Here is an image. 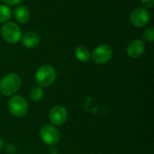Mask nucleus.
<instances>
[{"instance_id": "f257e3e1", "label": "nucleus", "mask_w": 154, "mask_h": 154, "mask_svg": "<svg viewBox=\"0 0 154 154\" xmlns=\"http://www.w3.org/2000/svg\"><path fill=\"white\" fill-rule=\"evenodd\" d=\"M21 85V78L15 73H9L0 80V92L5 97L12 96L19 90Z\"/></svg>"}, {"instance_id": "f03ea898", "label": "nucleus", "mask_w": 154, "mask_h": 154, "mask_svg": "<svg viewBox=\"0 0 154 154\" xmlns=\"http://www.w3.org/2000/svg\"><path fill=\"white\" fill-rule=\"evenodd\" d=\"M56 79V70L51 65L42 66L35 74V80L40 87L51 86Z\"/></svg>"}, {"instance_id": "7ed1b4c3", "label": "nucleus", "mask_w": 154, "mask_h": 154, "mask_svg": "<svg viewBox=\"0 0 154 154\" xmlns=\"http://www.w3.org/2000/svg\"><path fill=\"white\" fill-rule=\"evenodd\" d=\"M1 35L4 40L8 43H17L22 39V31L20 27L12 22H6L2 26L1 29Z\"/></svg>"}, {"instance_id": "20e7f679", "label": "nucleus", "mask_w": 154, "mask_h": 154, "mask_svg": "<svg viewBox=\"0 0 154 154\" xmlns=\"http://www.w3.org/2000/svg\"><path fill=\"white\" fill-rule=\"evenodd\" d=\"M8 110L14 116L22 117L28 112V104L21 96H14L8 101Z\"/></svg>"}, {"instance_id": "39448f33", "label": "nucleus", "mask_w": 154, "mask_h": 154, "mask_svg": "<svg viewBox=\"0 0 154 154\" xmlns=\"http://www.w3.org/2000/svg\"><path fill=\"white\" fill-rule=\"evenodd\" d=\"M40 137L45 144L52 146L60 142V133L54 125H45L40 130Z\"/></svg>"}, {"instance_id": "423d86ee", "label": "nucleus", "mask_w": 154, "mask_h": 154, "mask_svg": "<svg viewBox=\"0 0 154 154\" xmlns=\"http://www.w3.org/2000/svg\"><path fill=\"white\" fill-rule=\"evenodd\" d=\"M112 55H113L112 48L107 44H101L94 49L91 57L96 63L105 64L112 58Z\"/></svg>"}, {"instance_id": "0eeeda50", "label": "nucleus", "mask_w": 154, "mask_h": 154, "mask_svg": "<svg viewBox=\"0 0 154 154\" xmlns=\"http://www.w3.org/2000/svg\"><path fill=\"white\" fill-rule=\"evenodd\" d=\"M130 21L134 26L142 28L149 23L150 14L144 7H137L131 13Z\"/></svg>"}, {"instance_id": "6e6552de", "label": "nucleus", "mask_w": 154, "mask_h": 154, "mask_svg": "<svg viewBox=\"0 0 154 154\" xmlns=\"http://www.w3.org/2000/svg\"><path fill=\"white\" fill-rule=\"evenodd\" d=\"M49 119L53 125H62L68 119L67 109L61 106H56L52 107L49 113Z\"/></svg>"}, {"instance_id": "1a4fd4ad", "label": "nucleus", "mask_w": 154, "mask_h": 154, "mask_svg": "<svg viewBox=\"0 0 154 154\" xmlns=\"http://www.w3.org/2000/svg\"><path fill=\"white\" fill-rule=\"evenodd\" d=\"M144 51H145V44L140 39H135L130 42L126 50L128 56L133 59L140 58L143 54Z\"/></svg>"}, {"instance_id": "9d476101", "label": "nucleus", "mask_w": 154, "mask_h": 154, "mask_svg": "<svg viewBox=\"0 0 154 154\" xmlns=\"http://www.w3.org/2000/svg\"><path fill=\"white\" fill-rule=\"evenodd\" d=\"M22 43L26 48H34L40 42V36L36 32H28L22 36Z\"/></svg>"}, {"instance_id": "9b49d317", "label": "nucleus", "mask_w": 154, "mask_h": 154, "mask_svg": "<svg viewBox=\"0 0 154 154\" xmlns=\"http://www.w3.org/2000/svg\"><path fill=\"white\" fill-rule=\"evenodd\" d=\"M14 17L20 23H25L30 19V11L24 5H18L14 9Z\"/></svg>"}, {"instance_id": "f8f14e48", "label": "nucleus", "mask_w": 154, "mask_h": 154, "mask_svg": "<svg viewBox=\"0 0 154 154\" xmlns=\"http://www.w3.org/2000/svg\"><path fill=\"white\" fill-rule=\"evenodd\" d=\"M75 55L77 57V59L82 62H87L89 60L91 54L89 50L87 47L84 46H79L76 50H75Z\"/></svg>"}, {"instance_id": "ddd939ff", "label": "nucleus", "mask_w": 154, "mask_h": 154, "mask_svg": "<svg viewBox=\"0 0 154 154\" xmlns=\"http://www.w3.org/2000/svg\"><path fill=\"white\" fill-rule=\"evenodd\" d=\"M12 16V11L6 5H0V23H6Z\"/></svg>"}, {"instance_id": "4468645a", "label": "nucleus", "mask_w": 154, "mask_h": 154, "mask_svg": "<svg viewBox=\"0 0 154 154\" xmlns=\"http://www.w3.org/2000/svg\"><path fill=\"white\" fill-rule=\"evenodd\" d=\"M30 97L32 100L38 102L43 97V90L41 87H34L30 92Z\"/></svg>"}, {"instance_id": "2eb2a0df", "label": "nucleus", "mask_w": 154, "mask_h": 154, "mask_svg": "<svg viewBox=\"0 0 154 154\" xmlns=\"http://www.w3.org/2000/svg\"><path fill=\"white\" fill-rule=\"evenodd\" d=\"M143 38L149 42H152L154 41V29L152 27H150L148 29H146L143 34Z\"/></svg>"}, {"instance_id": "dca6fc26", "label": "nucleus", "mask_w": 154, "mask_h": 154, "mask_svg": "<svg viewBox=\"0 0 154 154\" xmlns=\"http://www.w3.org/2000/svg\"><path fill=\"white\" fill-rule=\"evenodd\" d=\"M142 5L146 8H152L154 5V0H141Z\"/></svg>"}, {"instance_id": "f3484780", "label": "nucleus", "mask_w": 154, "mask_h": 154, "mask_svg": "<svg viewBox=\"0 0 154 154\" xmlns=\"http://www.w3.org/2000/svg\"><path fill=\"white\" fill-rule=\"evenodd\" d=\"M6 5H17L23 2V0H2Z\"/></svg>"}, {"instance_id": "a211bd4d", "label": "nucleus", "mask_w": 154, "mask_h": 154, "mask_svg": "<svg viewBox=\"0 0 154 154\" xmlns=\"http://www.w3.org/2000/svg\"><path fill=\"white\" fill-rule=\"evenodd\" d=\"M15 151H16V148H15V146L14 145V144H7V146H6V152H7V153L9 154H14L15 152Z\"/></svg>"}, {"instance_id": "6ab92c4d", "label": "nucleus", "mask_w": 154, "mask_h": 154, "mask_svg": "<svg viewBox=\"0 0 154 154\" xmlns=\"http://www.w3.org/2000/svg\"><path fill=\"white\" fill-rule=\"evenodd\" d=\"M3 147H4V142H3V140L0 138V151L3 149Z\"/></svg>"}]
</instances>
